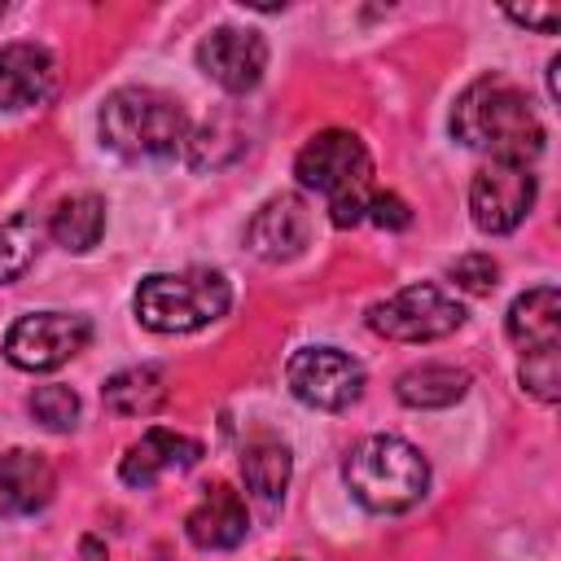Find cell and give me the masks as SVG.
Instances as JSON below:
<instances>
[{"label":"cell","mask_w":561,"mask_h":561,"mask_svg":"<svg viewBox=\"0 0 561 561\" xmlns=\"http://www.w3.org/2000/svg\"><path fill=\"white\" fill-rule=\"evenodd\" d=\"M294 175L302 188H316L329 202V219L337 228H351L364 219L368 197H373V158L355 131L346 127L316 131L298 149Z\"/></svg>","instance_id":"cell-2"},{"label":"cell","mask_w":561,"mask_h":561,"mask_svg":"<svg viewBox=\"0 0 561 561\" xmlns=\"http://www.w3.org/2000/svg\"><path fill=\"white\" fill-rule=\"evenodd\" d=\"M504 329L522 346V355L557 351L561 346V294L552 285H539V289L517 294L513 307H508Z\"/></svg>","instance_id":"cell-16"},{"label":"cell","mask_w":561,"mask_h":561,"mask_svg":"<svg viewBox=\"0 0 561 561\" xmlns=\"http://www.w3.org/2000/svg\"><path fill=\"white\" fill-rule=\"evenodd\" d=\"M105 232V202L96 193H75L66 202H57L53 219H48V237L75 254L92 250Z\"/></svg>","instance_id":"cell-19"},{"label":"cell","mask_w":561,"mask_h":561,"mask_svg":"<svg viewBox=\"0 0 561 561\" xmlns=\"http://www.w3.org/2000/svg\"><path fill=\"white\" fill-rule=\"evenodd\" d=\"M39 250V224L35 215H13L9 224H0V285L18 280Z\"/></svg>","instance_id":"cell-21"},{"label":"cell","mask_w":561,"mask_h":561,"mask_svg":"<svg viewBox=\"0 0 561 561\" xmlns=\"http://www.w3.org/2000/svg\"><path fill=\"white\" fill-rule=\"evenodd\" d=\"M53 92H57V61L44 44L18 39L0 48V110L4 114L39 110Z\"/></svg>","instance_id":"cell-12"},{"label":"cell","mask_w":561,"mask_h":561,"mask_svg":"<svg viewBox=\"0 0 561 561\" xmlns=\"http://www.w3.org/2000/svg\"><path fill=\"white\" fill-rule=\"evenodd\" d=\"M197 460H202V443H197V438L153 425V430H145V434L127 447V456H123V465H118V478H123L127 486H153L158 478L180 473V469H193Z\"/></svg>","instance_id":"cell-13"},{"label":"cell","mask_w":561,"mask_h":561,"mask_svg":"<svg viewBox=\"0 0 561 561\" xmlns=\"http://www.w3.org/2000/svg\"><path fill=\"white\" fill-rule=\"evenodd\" d=\"M245 530H250L245 495L232 491V486H224V482L206 486V495H202V500L188 508V517H184L188 543H193V548H206V552H215V548H237V543L245 539Z\"/></svg>","instance_id":"cell-14"},{"label":"cell","mask_w":561,"mask_h":561,"mask_svg":"<svg viewBox=\"0 0 561 561\" xmlns=\"http://www.w3.org/2000/svg\"><path fill=\"white\" fill-rule=\"evenodd\" d=\"M101 140L123 158H171L188 140V118L175 96L158 88H118L96 114Z\"/></svg>","instance_id":"cell-4"},{"label":"cell","mask_w":561,"mask_h":561,"mask_svg":"<svg viewBox=\"0 0 561 561\" xmlns=\"http://www.w3.org/2000/svg\"><path fill=\"white\" fill-rule=\"evenodd\" d=\"M285 381L298 403L320 412H342L364 394V368L337 346H302L285 364Z\"/></svg>","instance_id":"cell-8"},{"label":"cell","mask_w":561,"mask_h":561,"mask_svg":"<svg viewBox=\"0 0 561 561\" xmlns=\"http://www.w3.org/2000/svg\"><path fill=\"white\" fill-rule=\"evenodd\" d=\"M364 219H373L377 228H390V232H394V228H408V224H412V210H408V202L394 197V193H373Z\"/></svg>","instance_id":"cell-25"},{"label":"cell","mask_w":561,"mask_h":561,"mask_svg":"<svg viewBox=\"0 0 561 561\" xmlns=\"http://www.w3.org/2000/svg\"><path fill=\"white\" fill-rule=\"evenodd\" d=\"M307 241H311V210L298 193L267 197L254 210V219L245 224V245L263 263H289L307 250Z\"/></svg>","instance_id":"cell-11"},{"label":"cell","mask_w":561,"mask_h":561,"mask_svg":"<svg viewBox=\"0 0 561 561\" xmlns=\"http://www.w3.org/2000/svg\"><path fill=\"white\" fill-rule=\"evenodd\" d=\"M517 377H522V386H526L535 399L552 403V399L561 394V359H557V351L522 355V368H517Z\"/></svg>","instance_id":"cell-23"},{"label":"cell","mask_w":561,"mask_h":561,"mask_svg":"<svg viewBox=\"0 0 561 561\" xmlns=\"http://www.w3.org/2000/svg\"><path fill=\"white\" fill-rule=\"evenodd\" d=\"M465 324V307L443 285H403L399 294L368 307V329L390 342H438Z\"/></svg>","instance_id":"cell-6"},{"label":"cell","mask_w":561,"mask_h":561,"mask_svg":"<svg viewBox=\"0 0 561 561\" xmlns=\"http://www.w3.org/2000/svg\"><path fill=\"white\" fill-rule=\"evenodd\" d=\"M26 408H31V416L44 425V430H75V421H79V394L70 390V386H39L31 399H26Z\"/></svg>","instance_id":"cell-22"},{"label":"cell","mask_w":561,"mask_h":561,"mask_svg":"<svg viewBox=\"0 0 561 561\" xmlns=\"http://www.w3.org/2000/svg\"><path fill=\"white\" fill-rule=\"evenodd\" d=\"M451 136L465 149L486 153L491 162H522L539 158L543 123L530 96L508 75H478L451 105Z\"/></svg>","instance_id":"cell-1"},{"label":"cell","mask_w":561,"mask_h":561,"mask_svg":"<svg viewBox=\"0 0 561 561\" xmlns=\"http://www.w3.org/2000/svg\"><path fill=\"white\" fill-rule=\"evenodd\" d=\"M167 399V377L162 368L153 364H136V368H123L105 381V403L118 412V416H149L158 412Z\"/></svg>","instance_id":"cell-20"},{"label":"cell","mask_w":561,"mask_h":561,"mask_svg":"<svg viewBox=\"0 0 561 561\" xmlns=\"http://www.w3.org/2000/svg\"><path fill=\"white\" fill-rule=\"evenodd\" d=\"M535 206V175L522 162H486L469 184V215L482 232H513Z\"/></svg>","instance_id":"cell-9"},{"label":"cell","mask_w":561,"mask_h":561,"mask_svg":"<svg viewBox=\"0 0 561 561\" xmlns=\"http://www.w3.org/2000/svg\"><path fill=\"white\" fill-rule=\"evenodd\" d=\"M465 390H469V373L456 364H421L394 381V394L408 408H451L456 399H465Z\"/></svg>","instance_id":"cell-18"},{"label":"cell","mask_w":561,"mask_h":561,"mask_svg":"<svg viewBox=\"0 0 561 561\" xmlns=\"http://www.w3.org/2000/svg\"><path fill=\"white\" fill-rule=\"evenodd\" d=\"M517 26H530V31H543V35H552L557 26H561V9H552V4H526V9H504Z\"/></svg>","instance_id":"cell-26"},{"label":"cell","mask_w":561,"mask_h":561,"mask_svg":"<svg viewBox=\"0 0 561 561\" xmlns=\"http://www.w3.org/2000/svg\"><path fill=\"white\" fill-rule=\"evenodd\" d=\"M197 66L206 79H215L224 92H250L259 88L267 70V44L259 31L245 26H215L197 44Z\"/></svg>","instance_id":"cell-10"},{"label":"cell","mask_w":561,"mask_h":561,"mask_svg":"<svg viewBox=\"0 0 561 561\" xmlns=\"http://www.w3.org/2000/svg\"><path fill=\"white\" fill-rule=\"evenodd\" d=\"M289 473H294V460H289V447L272 434H259L245 443L241 451V478H245V491L263 504H276L289 486Z\"/></svg>","instance_id":"cell-17"},{"label":"cell","mask_w":561,"mask_h":561,"mask_svg":"<svg viewBox=\"0 0 561 561\" xmlns=\"http://www.w3.org/2000/svg\"><path fill=\"white\" fill-rule=\"evenodd\" d=\"M57 491V473L44 456L9 447L0 451V517H26L44 508Z\"/></svg>","instance_id":"cell-15"},{"label":"cell","mask_w":561,"mask_h":561,"mask_svg":"<svg viewBox=\"0 0 561 561\" xmlns=\"http://www.w3.org/2000/svg\"><path fill=\"white\" fill-rule=\"evenodd\" d=\"M92 337L88 316L75 311H31L9 324L4 333V359L26 373H53L66 359H75Z\"/></svg>","instance_id":"cell-7"},{"label":"cell","mask_w":561,"mask_h":561,"mask_svg":"<svg viewBox=\"0 0 561 561\" xmlns=\"http://www.w3.org/2000/svg\"><path fill=\"white\" fill-rule=\"evenodd\" d=\"M232 302L224 272L188 267V272H153L136 285V320L153 333H193L215 324Z\"/></svg>","instance_id":"cell-5"},{"label":"cell","mask_w":561,"mask_h":561,"mask_svg":"<svg viewBox=\"0 0 561 561\" xmlns=\"http://www.w3.org/2000/svg\"><path fill=\"white\" fill-rule=\"evenodd\" d=\"M451 280L460 289H469V294H491L495 280H500V263L491 254H460L451 263Z\"/></svg>","instance_id":"cell-24"},{"label":"cell","mask_w":561,"mask_h":561,"mask_svg":"<svg viewBox=\"0 0 561 561\" xmlns=\"http://www.w3.org/2000/svg\"><path fill=\"white\" fill-rule=\"evenodd\" d=\"M0 13H4V4H0Z\"/></svg>","instance_id":"cell-28"},{"label":"cell","mask_w":561,"mask_h":561,"mask_svg":"<svg viewBox=\"0 0 561 561\" xmlns=\"http://www.w3.org/2000/svg\"><path fill=\"white\" fill-rule=\"evenodd\" d=\"M342 482L368 513H403L425 495L430 465L408 438L373 434L342 460Z\"/></svg>","instance_id":"cell-3"},{"label":"cell","mask_w":561,"mask_h":561,"mask_svg":"<svg viewBox=\"0 0 561 561\" xmlns=\"http://www.w3.org/2000/svg\"><path fill=\"white\" fill-rule=\"evenodd\" d=\"M83 561H105V548L96 539H83Z\"/></svg>","instance_id":"cell-27"}]
</instances>
